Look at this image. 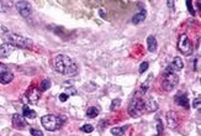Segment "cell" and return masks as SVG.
I'll use <instances>...</instances> for the list:
<instances>
[{"label": "cell", "instance_id": "ac0fdd59", "mask_svg": "<svg viewBox=\"0 0 201 136\" xmlns=\"http://www.w3.org/2000/svg\"><path fill=\"white\" fill-rule=\"evenodd\" d=\"M147 46H148V51L149 52H156V50H157V40L154 39V36H149L147 39Z\"/></svg>", "mask_w": 201, "mask_h": 136}, {"label": "cell", "instance_id": "83f0119b", "mask_svg": "<svg viewBox=\"0 0 201 136\" xmlns=\"http://www.w3.org/2000/svg\"><path fill=\"white\" fill-rule=\"evenodd\" d=\"M157 130H158V135H162L163 133V124H162L161 120L157 119Z\"/></svg>", "mask_w": 201, "mask_h": 136}, {"label": "cell", "instance_id": "44dd1931", "mask_svg": "<svg viewBox=\"0 0 201 136\" xmlns=\"http://www.w3.org/2000/svg\"><path fill=\"white\" fill-rule=\"evenodd\" d=\"M51 84H52V83H51V80H49V79H43V80L41 82L40 88H39V89H40L41 92H46L47 89H49Z\"/></svg>", "mask_w": 201, "mask_h": 136}, {"label": "cell", "instance_id": "ffe728a7", "mask_svg": "<svg viewBox=\"0 0 201 136\" xmlns=\"http://www.w3.org/2000/svg\"><path fill=\"white\" fill-rule=\"evenodd\" d=\"M126 130H127V126H122V128H112V129H111V134H112L114 136H122Z\"/></svg>", "mask_w": 201, "mask_h": 136}, {"label": "cell", "instance_id": "2e32d148", "mask_svg": "<svg viewBox=\"0 0 201 136\" xmlns=\"http://www.w3.org/2000/svg\"><path fill=\"white\" fill-rule=\"evenodd\" d=\"M146 18H147V11L144 10V9H142L140 13H137L133 18H132V24H135V25H138L140 22H143L144 20H146Z\"/></svg>", "mask_w": 201, "mask_h": 136}, {"label": "cell", "instance_id": "3957f363", "mask_svg": "<svg viewBox=\"0 0 201 136\" xmlns=\"http://www.w3.org/2000/svg\"><path fill=\"white\" fill-rule=\"evenodd\" d=\"M63 121H64V119H60V117L52 115V114H48V115H44V117H41V122H42L43 128L48 131L58 130L63 125Z\"/></svg>", "mask_w": 201, "mask_h": 136}, {"label": "cell", "instance_id": "e0dca14e", "mask_svg": "<svg viewBox=\"0 0 201 136\" xmlns=\"http://www.w3.org/2000/svg\"><path fill=\"white\" fill-rule=\"evenodd\" d=\"M22 117L32 120V119H35V117H37V113H36L35 110L30 109L27 105H23V106H22Z\"/></svg>", "mask_w": 201, "mask_h": 136}, {"label": "cell", "instance_id": "9a60e30c", "mask_svg": "<svg viewBox=\"0 0 201 136\" xmlns=\"http://www.w3.org/2000/svg\"><path fill=\"white\" fill-rule=\"evenodd\" d=\"M40 98H41V90L37 89V88H32V89L28 92V94H27V100H28L31 104H37L39 100H40Z\"/></svg>", "mask_w": 201, "mask_h": 136}, {"label": "cell", "instance_id": "4fadbf2b", "mask_svg": "<svg viewBox=\"0 0 201 136\" xmlns=\"http://www.w3.org/2000/svg\"><path fill=\"white\" fill-rule=\"evenodd\" d=\"M174 101L175 104H178L179 106H183L185 109H189V98L186 94L184 93H178L175 97H174Z\"/></svg>", "mask_w": 201, "mask_h": 136}, {"label": "cell", "instance_id": "cb8c5ba5", "mask_svg": "<svg viewBox=\"0 0 201 136\" xmlns=\"http://www.w3.org/2000/svg\"><path fill=\"white\" fill-rule=\"evenodd\" d=\"M121 104V100L120 99H114L112 103H111V106H110V110H115L117 106H120Z\"/></svg>", "mask_w": 201, "mask_h": 136}, {"label": "cell", "instance_id": "4dcf8cb0", "mask_svg": "<svg viewBox=\"0 0 201 136\" xmlns=\"http://www.w3.org/2000/svg\"><path fill=\"white\" fill-rule=\"evenodd\" d=\"M6 9H8L6 4H5L4 1H0V13H5V11H6Z\"/></svg>", "mask_w": 201, "mask_h": 136}, {"label": "cell", "instance_id": "6da1fadb", "mask_svg": "<svg viewBox=\"0 0 201 136\" xmlns=\"http://www.w3.org/2000/svg\"><path fill=\"white\" fill-rule=\"evenodd\" d=\"M54 68L58 73L65 76H74L78 72V66L75 62L65 55H58L54 58Z\"/></svg>", "mask_w": 201, "mask_h": 136}, {"label": "cell", "instance_id": "1f68e13d", "mask_svg": "<svg viewBox=\"0 0 201 136\" xmlns=\"http://www.w3.org/2000/svg\"><path fill=\"white\" fill-rule=\"evenodd\" d=\"M59 100L60 101H67V100H68V95H67L65 93H62L59 95Z\"/></svg>", "mask_w": 201, "mask_h": 136}, {"label": "cell", "instance_id": "f546056e", "mask_svg": "<svg viewBox=\"0 0 201 136\" xmlns=\"http://www.w3.org/2000/svg\"><path fill=\"white\" fill-rule=\"evenodd\" d=\"M200 104H201V98H196L195 100H194V103H193V106H195V108H199L200 109Z\"/></svg>", "mask_w": 201, "mask_h": 136}, {"label": "cell", "instance_id": "52a82bcc", "mask_svg": "<svg viewBox=\"0 0 201 136\" xmlns=\"http://www.w3.org/2000/svg\"><path fill=\"white\" fill-rule=\"evenodd\" d=\"M15 8L18 10V13L20 14L22 18L27 19L30 18L32 10H31V4L28 1H16L15 3Z\"/></svg>", "mask_w": 201, "mask_h": 136}, {"label": "cell", "instance_id": "30bf717a", "mask_svg": "<svg viewBox=\"0 0 201 136\" xmlns=\"http://www.w3.org/2000/svg\"><path fill=\"white\" fill-rule=\"evenodd\" d=\"M15 48H16L15 46H13L11 43H8V42L0 45V58H8L14 52Z\"/></svg>", "mask_w": 201, "mask_h": 136}, {"label": "cell", "instance_id": "7a4b0ae2", "mask_svg": "<svg viewBox=\"0 0 201 136\" xmlns=\"http://www.w3.org/2000/svg\"><path fill=\"white\" fill-rule=\"evenodd\" d=\"M5 40L8 41V43H11L15 47L19 48H31L32 47V41L27 37H23L21 35H18L15 32H6L4 35Z\"/></svg>", "mask_w": 201, "mask_h": 136}, {"label": "cell", "instance_id": "ba28073f", "mask_svg": "<svg viewBox=\"0 0 201 136\" xmlns=\"http://www.w3.org/2000/svg\"><path fill=\"white\" fill-rule=\"evenodd\" d=\"M14 79V74L10 71V68L3 63H0V83L1 84H8Z\"/></svg>", "mask_w": 201, "mask_h": 136}, {"label": "cell", "instance_id": "5b68a950", "mask_svg": "<svg viewBox=\"0 0 201 136\" xmlns=\"http://www.w3.org/2000/svg\"><path fill=\"white\" fill-rule=\"evenodd\" d=\"M178 83H179V77L177 76V73H167V72H164L162 85H163V89L165 92H172L178 85Z\"/></svg>", "mask_w": 201, "mask_h": 136}, {"label": "cell", "instance_id": "484cf974", "mask_svg": "<svg viewBox=\"0 0 201 136\" xmlns=\"http://www.w3.org/2000/svg\"><path fill=\"white\" fill-rule=\"evenodd\" d=\"M148 69V62H142L141 66H140V73H144Z\"/></svg>", "mask_w": 201, "mask_h": 136}, {"label": "cell", "instance_id": "603a6c76", "mask_svg": "<svg viewBox=\"0 0 201 136\" xmlns=\"http://www.w3.org/2000/svg\"><path fill=\"white\" fill-rule=\"evenodd\" d=\"M151 79H152V78H148V79H147V80H146V82L141 85V93L142 94H144V93L147 92V89H148V84H149V80H151Z\"/></svg>", "mask_w": 201, "mask_h": 136}, {"label": "cell", "instance_id": "d6986e66", "mask_svg": "<svg viewBox=\"0 0 201 136\" xmlns=\"http://www.w3.org/2000/svg\"><path fill=\"white\" fill-rule=\"evenodd\" d=\"M99 115V109L96 106H90L88 110H86V117H90V119H94Z\"/></svg>", "mask_w": 201, "mask_h": 136}, {"label": "cell", "instance_id": "277c9868", "mask_svg": "<svg viewBox=\"0 0 201 136\" xmlns=\"http://www.w3.org/2000/svg\"><path fill=\"white\" fill-rule=\"evenodd\" d=\"M128 113L130 115L133 117H138L140 115H142L144 113V103H143V99L138 97H135L130 105H128Z\"/></svg>", "mask_w": 201, "mask_h": 136}, {"label": "cell", "instance_id": "7402d4cb", "mask_svg": "<svg viewBox=\"0 0 201 136\" xmlns=\"http://www.w3.org/2000/svg\"><path fill=\"white\" fill-rule=\"evenodd\" d=\"M80 129H81V131H84V133H88V134H89V133H91V131L94 130V126H93V125H90V124H85L84 126H81Z\"/></svg>", "mask_w": 201, "mask_h": 136}, {"label": "cell", "instance_id": "9c48e42d", "mask_svg": "<svg viewBox=\"0 0 201 136\" xmlns=\"http://www.w3.org/2000/svg\"><path fill=\"white\" fill-rule=\"evenodd\" d=\"M183 67H184L183 59L180 57H175L170 64H168V67L165 68L164 72H167V73H178L179 71L183 69Z\"/></svg>", "mask_w": 201, "mask_h": 136}, {"label": "cell", "instance_id": "7c38bea8", "mask_svg": "<svg viewBox=\"0 0 201 136\" xmlns=\"http://www.w3.org/2000/svg\"><path fill=\"white\" fill-rule=\"evenodd\" d=\"M167 121H168V125H169L170 129H175L179 124L178 114L175 112H168L167 113Z\"/></svg>", "mask_w": 201, "mask_h": 136}, {"label": "cell", "instance_id": "f1b7e54d", "mask_svg": "<svg viewBox=\"0 0 201 136\" xmlns=\"http://www.w3.org/2000/svg\"><path fill=\"white\" fill-rule=\"evenodd\" d=\"M186 6H188V10L190 11V14L194 16V15H195V11H194V9H193V3H191V1H186Z\"/></svg>", "mask_w": 201, "mask_h": 136}, {"label": "cell", "instance_id": "8fae6325", "mask_svg": "<svg viewBox=\"0 0 201 136\" xmlns=\"http://www.w3.org/2000/svg\"><path fill=\"white\" fill-rule=\"evenodd\" d=\"M13 125L15 129H19V130H23L26 126H27V122L25 120V117L19 115V114H14L13 115Z\"/></svg>", "mask_w": 201, "mask_h": 136}, {"label": "cell", "instance_id": "d6a6232c", "mask_svg": "<svg viewBox=\"0 0 201 136\" xmlns=\"http://www.w3.org/2000/svg\"><path fill=\"white\" fill-rule=\"evenodd\" d=\"M167 4H168V6H170V9H172V10H174V4H175L174 1H168Z\"/></svg>", "mask_w": 201, "mask_h": 136}, {"label": "cell", "instance_id": "8992f818", "mask_svg": "<svg viewBox=\"0 0 201 136\" xmlns=\"http://www.w3.org/2000/svg\"><path fill=\"white\" fill-rule=\"evenodd\" d=\"M178 50L186 56L193 53V45H191L190 40L186 35H181L180 36V39L178 41Z\"/></svg>", "mask_w": 201, "mask_h": 136}, {"label": "cell", "instance_id": "4316f807", "mask_svg": "<svg viewBox=\"0 0 201 136\" xmlns=\"http://www.w3.org/2000/svg\"><path fill=\"white\" fill-rule=\"evenodd\" d=\"M30 133L32 136H43V133L41 130H36V129H31Z\"/></svg>", "mask_w": 201, "mask_h": 136}, {"label": "cell", "instance_id": "5bb4252c", "mask_svg": "<svg viewBox=\"0 0 201 136\" xmlns=\"http://www.w3.org/2000/svg\"><path fill=\"white\" fill-rule=\"evenodd\" d=\"M143 103H144V112L153 113L158 109V104L153 98H147L146 100H143Z\"/></svg>", "mask_w": 201, "mask_h": 136}, {"label": "cell", "instance_id": "836d02e7", "mask_svg": "<svg viewBox=\"0 0 201 136\" xmlns=\"http://www.w3.org/2000/svg\"><path fill=\"white\" fill-rule=\"evenodd\" d=\"M99 14H100V15H101V16H102V18H106V16H105V13H104L102 10H99Z\"/></svg>", "mask_w": 201, "mask_h": 136}, {"label": "cell", "instance_id": "d4e9b609", "mask_svg": "<svg viewBox=\"0 0 201 136\" xmlns=\"http://www.w3.org/2000/svg\"><path fill=\"white\" fill-rule=\"evenodd\" d=\"M77 89L74 88V87H70V88H67L65 89V94L67 95H77Z\"/></svg>", "mask_w": 201, "mask_h": 136}]
</instances>
